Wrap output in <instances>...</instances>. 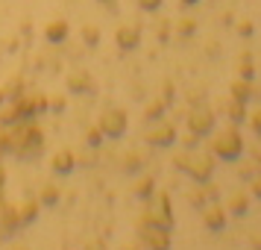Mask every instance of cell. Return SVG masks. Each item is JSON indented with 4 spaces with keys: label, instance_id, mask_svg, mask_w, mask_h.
I'll use <instances>...</instances> for the list:
<instances>
[{
    "label": "cell",
    "instance_id": "cell-33",
    "mask_svg": "<svg viewBox=\"0 0 261 250\" xmlns=\"http://www.w3.org/2000/svg\"><path fill=\"white\" fill-rule=\"evenodd\" d=\"M123 168H126V171H135V168H138V153L126 156V165H123Z\"/></svg>",
    "mask_w": 261,
    "mask_h": 250
},
{
    "label": "cell",
    "instance_id": "cell-30",
    "mask_svg": "<svg viewBox=\"0 0 261 250\" xmlns=\"http://www.w3.org/2000/svg\"><path fill=\"white\" fill-rule=\"evenodd\" d=\"M182 144H185V147H197V144H200V135H197V132H185V135H182Z\"/></svg>",
    "mask_w": 261,
    "mask_h": 250
},
{
    "label": "cell",
    "instance_id": "cell-22",
    "mask_svg": "<svg viewBox=\"0 0 261 250\" xmlns=\"http://www.w3.org/2000/svg\"><path fill=\"white\" fill-rule=\"evenodd\" d=\"M83 41L94 48L97 41H100V30H97V27H83Z\"/></svg>",
    "mask_w": 261,
    "mask_h": 250
},
{
    "label": "cell",
    "instance_id": "cell-36",
    "mask_svg": "<svg viewBox=\"0 0 261 250\" xmlns=\"http://www.w3.org/2000/svg\"><path fill=\"white\" fill-rule=\"evenodd\" d=\"M85 250H106V247H103V241H88V247Z\"/></svg>",
    "mask_w": 261,
    "mask_h": 250
},
{
    "label": "cell",
    "instance_id": "cell-14",
    "mask_svg": "<svg viewBox=\"0 0 261 250\" xmlns=\"http://www.w3.org/2000/svg\"><path fill=\"white\" fill-rule=\"evenodd\" d=\"M229 95L235 97V100H244V103H247L249 97H252V83H249V80H241V77H238L235 83L229 85Z\"/></svg>",
    "mask_w": 261,
    "mask_h": 250
},
{
    "label": "cell",
    "instance_id": "cell-34",
    "mask_svg": "<svg viewBox=\"0 0 261 250\" xmlns=\"http://www.w3.org/2000/svg\"><path fill=\"white\" fill-rule=\"evenodd\" d=\"M252 171H255V168H252V162H247V165H241V177H255V174H252Z\"/></svg>",
    "mask_w": 261,
    "mask_h": 250
},
{
    "label": "cell",
    "instance_id": "cell-15",
    "mask_svg": "<svg viewBox=\"0 0 261 250\" xmlns=\"http://www.w3.org/2000/svg\"><path fill=\"white\" fill-rule=\"evenodd\" d=\"M232 215H247L249 212V194H244V191H238V194H232L229 197V206H226Z\"/></svg>",
    "mask_w": 261,
    "mask_h": 250
},
{
    "label": "cell",
    "instance_id": "cell-7",
    "mask_svg": "<svg viewBox=\"0 0 261 250\" xmlns=\"http://www.w3.org/2000/svg\"><path fill=\"white\" fill-rule=\"evenodd\" d=\"M141 241L150 250H170V230H165V226H147V224H141Z\"/></svg>",
    "mask_w": 261,
    "mask_h": 250
},
{
    "label": "cell",
    "instance_id": "cell-8",
    "mask_svg": "<svg viewBox=\"0 0 261 250\" xmlns=\"http://www.w3.org/2000/svg\"><path fill=\"white\" fill-rule=\"evenodd\" d=\"M202 221H205V226H208L212 233H220L226 226V209L217 200L205 203V206H202Z\"/></svg>",
    "mask_w": 261,
    "mask_h": 250
},
{
    "label": "cell",
    "instance_id": "cell-5",
    "mask_svg": "<svg viewBox=\"0 0 261 250\" xmlns=\"http://www.w3.org/2000/svg\"><path fill=\"white\" fill-rule=\"evenodd\" d=\"M188 177L197 179V183H208L214 174V153H200V156H191L188 162Z\"/></svg>",
    "mask_w": 261,
    "mask_h": 250
},
{
    "label": "cell",
    "instance_id": "cell-11",
    "mask_svg": "<svg viewBox=\"0 0 261 250\" xmlns=\"http://www.w3.org/2000/svg\"><path fill=\"white\" fill-rule=\"evenodd\" d=\"M226 118L232 121V124H244V121L249 118L247 103H244V100H235V97H232V100L226 103Z\"/></svg>",
    "mask_w": 261,
    "mask_h": 250
},
{
    "label": "cell",
    "instance_id": "cell-25",
    "mask_svg": "<svg viewBox=\"0 0 261 250\" xmlns=\"http://www.w3.org/2000/svg\"><path fill=\"white\" fill-rule=\"evenodd\" d=\"M235 30H238V36H244V38H249L252 33H255V27H252V21H241V24H238Z\"/></svg>",
    "mask_w": 261,
    "mask_h": 250
},
{
    "label": "cell",
    "instance_id": "cell-38",
    "mask_svg": "<svg viewBox=\"0 0 261 250\" xmlns=\"http://www.w3.org/2000/svg\"><path fill=\"white\" fill-rule=\"evenodd\" d=\"M3 97H6V92H3V88H0V103H3Z\"/></svg>",
    "mask_w": 261,
    "mask_h": 250
},
{
    "label": "cell",
    "instance_id": "cell-19",
    "mask_svg": "<svg viewBox=\"0 0 261 250\" xmlns=\"http://www.w3.org/2000/svg\"><path fill=\"white\" fill-rule=\"evenodd\" d=\"M238 77L252 83V77H255V65H252V59H249V53H244L241 62H238Z\"/></svg>",
    "mask_w": 261,
    "mask_h": 250
},
{
    "label": "cell",
    "instance_id": "cell-32",
    "mask_svg": "<svg viewBox=\"0 0 261 250\" xmlns=\"http://www.w3.org/2000/svg\"><path fill=\"white\" fill-rule=\"evenodd\" d=\"M188 162H191V156H188V153H179L176 159H173V165H176L179 171H185V168H188Z\"/></svg>",
    "mask_w": 261,
    "mask_h": 250
},
{
    "label": "cell",
    "instance_id": "cell-21",
    "mask_svg": "<svg viewBox=\"0 0 261 250\" xmlns=\"http://www.w3.org/2000/svg\"><path fill=\"white\" fill-rule=\"evenodd\" d=\"M41 203H47V206L59 203V189H56V186H44V189H41Z\"/></svg>",
    "mask_w": 261,
    "mask_h": 250
},
{
    "label": "cell",
    "instance_id": "cell-31",
    "mask_svg": "<svg viewBox=\"0 0 261 250\" xmlns=\"http://www.w3.org/2000/svg\"><path fill=\"white\" fill-rule=\"evenodd\" d=\"M138 6H141L144 12H155L162 6V0H138Z\"/></svg>",
    "mask_w": 261,
    "mask_h": 250
},
{
    "label": "cell",
    "instance_id": "cell-18",
    "mask_svg": "<svg viewBox=\"0 0 261 250\" xmlns=\"http://www.w3.org/2000/svg\"><path fill=\"white\" fill-rule=\"evenodd\" d=\"M165 109H167V103L162 100V97H159V100H150L147 109H144V118L147 121H159L162 115H165Z\"/></svg>",
    "mask_w": 261,
    "mask_h": 250
},
{
    "label": "cell",
    "instance_id": "cell-35",
    "mask_svg": "<svg viewBox=\"0 0 261 250\" xmlns=\"http://www.w3.org/2000/svg\"><path fill=\"white\" fill-rule=\"evenodd\" d=\"M47 106H50V109H56V112H62V109H65V100H62V97H56V100H50Z\"/></svg>",
    "mask_w": 261,
    "mask_h": 250
},
{
    "label": "cell",
    "instance_id": "cell-17",
    "mask_svg": "<svg viewBox=\"0 0 261 250\" xmlns=\"http://www.w3.org/2000/svg\"><path fill=\"white\" fill-rule=\"evenodd\" d=\"M135 194L141 197V200H150L155 194V183H153V177H141L138 183H135Z\"/></svg>",
    "mask_w": 261,
    "mask_h": 250
},
{
    "label": "cell",
    "instance_id": "cell-26",
    "mask_svg": "<svg viewBox=\"0 0 261 250\" xmlns=\"http://www.w3.org/2000/svg\"><path fill=\"white\" fill-rule=\"evenodd\" d=\"M249 127H252L255 135H261V109H255V112L249 115Z\"/></svg>",
    "mask_w": 261,
    "mask_h": 250
},
{
    "label": "cell",
    "instance_id": "cell-37",
    "mask_svg": "<svg viewBox=\"0 0 261 250\" xmlns=\"http://www.w3.org/2000/svg\"><path fill=\"white\" fill-rule=\"evenodd\" d=\"M194 3H200V0H182V6H194Z\"/></svg>",
    "mask_w": 261,
    "mask_h": 250
},
{
    "label": "cell",
    "instance_id": "cell-28",
    "mask_svg": "<svg viewBox=\"0 0 261 250\" xmlns=\"http://www.w3.org/2000/svg\"><path fill=\"white\" fill-rule=\"evenodd\" d=\"M249 194L261 200V177H249Z\"/></svg>",
    "mask_w": 261,
    "mask_h": 250
},
{
    "label": "cell",
    "instance_id": "cell-27",
    "mask_svg": "<svg viewBox=\"0 0 261 250\" xmlns=\"http://www.w3.org/2000/svg\"><path fill=\"white\" fill-rule=\"evenodd\" d=\"M162 92H165V95H162V100L170 106V103H173V97H176V88H173V83H165V88H162Z\"/></svg>",
    "mask_w": 261,
    "mask_h": 250
},
{
    "label": "cell",
    "instance_id": "cell-9",
    "mask_svg": "<svg viewBox=\"0 0 261 250\" xmlns=\"http://www.w3.org/2000/svg\"><path fill=\"white\" fill-rule=\"evenodd\" d=\"M147 142L153 144V147H170V144L176 142V127H173V124H162V127L150 130Z\"/></svg>",
    "mask_w": 261,
    "mask_h": 250
},
{
    "label": "cell",
    "instance_id": "cell-29",
    "mask_svg": "<svg viewBox=\"0 0 261 250\" xmlns=\"http://www.w3.org/2000/svg\"><path fill=\"white\" fill-rule=\"evenodd\" d=\"M194 30H197V24H194L191 18H185V21H179V33H182V36H191Z\"/></svg>",
    "mask_w": 261,
    "mask_h": 250
},
{
    "label": "cell",
    "instance_id": "cell-39",
    "mask_svg": "<svg viewBox=\"0 0 261 250\" xmlns=\"http://www.w3.org/2000/svg\"><path fill=\"white\" fill-rule=\"evenodd\" d=\"M0 186H3V168H0Z\"/></svg>",
    "mask_w": 261,
    "mask_h": 250
},
{
    "label": "cell",
    "instance_id": "cell-24",
    "mask_svg": "<svg viewBox=\"0 0 261 250\" xmlns=\"http://www.w3.org/2000/svg\"><path fill=\"white\" fill-rule=\"evenodd\" d=\"M188 200L194 203L197 209H202V206L208 203V197H205V189H197V191H191V194H188Z\"/></svg>",
    "mask_w": 261,
    "mask_h": 250
},
{
    "label": "cell",
    "instance_id": "cell-2",
    "mask_svg": "<svg viewBox=\"0 0 261 250\" xmlns=\"http://www.w3.org/2000/svg\"><path fill=\"white\" fill-rule=\"evenodd\" d=\"M212 153L217 159H223V162H235L244 156V135L235 130V127H229V130L217 132L212 139Z\"/></svg>",
    "mask_w": 261,
    "mask_h": 250
},
{
    "label": "cell",
    "instance_id": "cell-41",
    "mask_svg": "<svg viewBox=\"0 0 261 250\" xmlns=\"http://www.w3.org/2000/svg\"><path fill=\"white\" fill-rule=\"evenodd\" d=\"M123 250H135V247H123Z\"/></svg>",
    "mask_w": 261,
    "mask_h": 250
},
{
    "label": "cell",
    "instance_id": "cell-20",
    "mask_svg": "<svg viewBox=\"0 0 261 250\" xmlns=\"http://www.w3.org/2000/svg\"><path fill=\"white\" fill-rule=\"evenodd\" d=\"M15 215H18V224H30L38 215V203H27V206H21V212H15Z\"/></svg>",
    "mask_w": 261,
    "mask_h": 250
},
{
    "label": "cell",
    "instance_id": "cell-10",
    "mask_svg": "<svg viewBox=\"0 0 261 250\" xmlns=\"http://www.w3.org/2000/svg\"><path fill=\"white\" fill-rule=\"evenodd\" d=\"M115 41H118L120 50H132L141 44V30L138 27H118V33H115Z\"/></svg>",
    "mask_w": 261,
    "mask_h": 250
},
{
    "label": "cell",
    "instance_id": "cell-12",
    "mask_svg": "<svg viewBox=\"0 0 261 250\" xmlns=\"http://www.w3.org/2000/svg\"><path fill=\"white\" fill-rule=\"evenodd\" d=\"M68 33H71L68 21H53V24L44 27V36H47V41H53V44L65 41V38H68Z\"/></svg>",
    "mask_w": 261,
    "mask_h": 250
},
{
    "label": "cell",
    "instance_id": "cell-3",
    "mask_svg": "<svg viewBox=\"0 0 261 250\" xmlns=\"http://www.w3.org/2000/svg\"><path fill=\"white\" fill-rule=\"evenodd\" d=\"M47 97H18L15 100V106L12 109H6V112H0V121L3 124H15V121H27V118H33L38 109H47Z\"/></svg>",
    "mask_w": 261,
    "mask_h": 250
},
{
    "label": "cell",
    "instance_id": "cell-4",
    "mask_svg": "<svg viewBox=\"0 0 261 250\" xmlns=\"http://www.w3.org/2000/svg\"><path fill=\"white\" fill-rule=\"evenodd\" d=\"M126 127H129V118H126V112H120V109H112V112H106V115L100 118V130H103L106 139H120V135L126 132Z\"/></svg>",
    "mask_w": 261,
    "mask_h": 250
},
{
    "label": "cell",
    "instance_id": "cell-1",
    "mask_svg": "<svg viewBox=\"0 0 261 250\" xmlns=\"http://www.w3.org/2000/svg\"><path fill=\"white\" fill-rule=\"evenodd\" d=\"M6 135H9L12 153L24 156V159H33V156L41 153V130L36 124H24V127H18L15 132H6Z\"/></svg>",
    "mask_w": 261,
    "mask_h": 250
},
{
    "label": "cell",
    "instance_id": "cell-6",
    "mask_svg": "<svg viewBox=\"0 0 261 250\" xmlns=\"http://www.w3.org/2000/svg\"><path fill=\"white\" fill-rule=\"evenodd\" d=\"M188 130L197 132L200 139H202V135H212V132H214V112H212V109H205V106H197L188 115Z\"/></svg>",
    "mask_w": 261,
    "mask_h": 250
},
{
    "label": "cell",
    "instance_id": "cell-13",
    "mask_svg": "<svg viewBox=\"0 0 261 250\" xmlns=\"http://www.w3.org/2000/svg\"><path fill=\"white\" fill-rule=\"evenodd\" d=\"M68 92L85 95V92H94V83H91L88 74H73V77H68Z\"/></svg>",
    "mask_w": 261,
    "mask_h": 250
},
{
    "label": "cell",
    "instance_id": "cell-16",
    "mask_svg": "<svg viewBox=\"0 0 261 250\" xmlns=\"http://www.w3.org/2000/svg\"><path fill=\"white\" fill-rule=\"evenodd\" d=\"M71 168H73L71 150H59V153L53 156V171H56V174H71Z\"/></svg>",
    "mask_w": 261,
    "mask_h": 250
},
{
    "label": "cell",
    "instance_id": "cell-42",
    "mask_svg": "<svg viewBox=\"0 0 261 250\" xmlns=\"http://www.w3.org/2000/svg\"><path fill=\"white\" fill-rule=\"evenodd\" d=\"M15 250H21V247H15Z\"/></svg>",
    "mask_w": 261,
    "mask_h": 250
},
{
    "label": "cell",
    "instance_id": "cell-40",
    "mask_svg": "<svg viewBox=\"0 0 261 250\" xmlns=\"http://www.w3.org/2000/svg\"><path fill=\"white\" fill-rule=\"evenodd\" d=\"M100 3H106V6H109V3H112V0H100Z\"/></svg>",
    "mask_w": 261,
    "mask_h": 250
},
{
    "label": "cell",
    "instance_id": "cell-23",
    "mask_svg": "<svg viewBox=\"0 0 261 250\" xmlns=\"http://www.w3.org/2000/svg\"><path fill=\"white\" fill-rule=\"evenodd\" d=\"M85 142L91 144V147H97V144H103V130H100V124H97V127H91V130L85 132Z\"/></svg>",
    "mask_w": 261,
    "mask_h": 250
}]
</instances>
